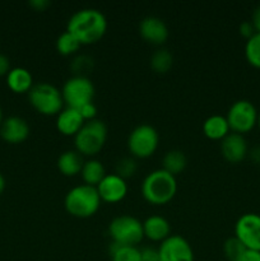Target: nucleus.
<instances>
[{
  "mask_svg": "<svg viewBox=\"0 0 260 261\" xmlns=\"http://www.w3.org/2000/svg\"><path fill=\"white\" fill-rule=\"evenodd\" d=\"M28 101L36 111L47 116L58 115L64 106L60 89L46 82L33 84L28 92Z\"/></svg>",
  "mask_w": 260,
  "mask_h": 261,
  "instance_id": "5",
  "label": "nucleus"
},
{
  "mask_svg": "<svg viewBox=\"0 0 260 261\" xmlns=\"http://www.w3.org/2000/svg\"><path fill=\"white\" fill-rule=\"evenodd\" d=\"M229 125L226 116L223 115H212L206 117L203 122V133L205 137L213 140H222L227 134H229Z\"/></svg>",
  "mask_w": 260,
  "mask_h": 261,
  "instance_id": "20",
  "label": "nucleus"
},
{
  "mask_svg": "<svg viewBox=\"0 0 260 261\" xmlns=\"http://www.w3.org/2000/svg\"><path fill=\"white\" fill-rule=\"evenodd\" d=\"M107 30L106 15L94 8L79 9L69 18L66 31L75 36L81 45L96 43L103 37Z\"/></svg>",
  "mask_w": 260,
  "mask_h": 261,
  "instance_id": "1",
  "label": "nucleus"
},
{
  "mask_svg": "<svg viewBox=\"0 0 260 261\" xmlns=\"http://www.w3.org/2000/svg\"><path fill=\"white\" fill-rule=\"evenodd\" d=\"M50 0H31L30 5L36 10H45L46 8L50 7Z\"/></svg>",
  "mask_w": 260,
  "mask_h": 261,
  "instance_id": "35",
  "label": "nucleus"
},
{
  "mask_svg": "<svg viewBox=\"0 0 260 261\" xmlns=\"http://www.w3.org/2000/svg\"><path fill=\"white\" fill-rule=\"evenodd\" d=\"M5 185H7V182H5V178H4V176H3L2 173H0V194H2L3 191H4V189H5Z\"/></svg>",
  "mask_w": 260,
  "mask_h": 261,
  "instance_id": "38",
  "label": "nucleus"
},
{
  "mask_svg": "<svg viewBox=\"0 0 260 261\" xmlns=\"http://www.w3.org/2000/svg\"><path fill=\"white\" fill-rule=\"evenodd\" d=\"M30 135V125L23 117L9 116L0 125V137L10 144H19Z\"/></svg>",
  "mask_w": 260,
  "mask_h": 261,
  "instance_id": "15",
  "label": "nucleus"
},
{
  "mask_svg": "<svg viewBox=\"0 0 260 261\" xmlns=\"http://www.w3.org/2000/svg\"><path fill=\"white\" fill-rule=\"evenodd\" d=\"M142 195L153 205H163L173 199L177 191L176 176L171 175L163 168L152 171L143 180L140 186Z\"/></svg>",
  "mask_w": 260,
  "mask_h": 261,
  "instance_id": "2",
  "label": "nucleus"
},
{
  "mask_svg": "<svg viewBox=\"0 0 260 261\" xmlns=\"http://www.w3.org/2000/svg\"><path fill=\"white\" fill-rule=\"evenodd\" d=\"M143 232L147 239L162 242L171 234V224L165 217L158 214L149 216L143 222Z\"/></svg>",
  "mask_w": 260,
  "mask_h": 261,
  "instance_id": "17",
  "label": "nucleus"
},
{
  "mask_svg": "<svg viewBox=\"0 0 260 261\" xmlns=\"http://www.w3.org/2000/svg\"><path fill=\"white\" fill-rule=\"evenodd\" d=\"M109 252L111 261H142V251L137 246L117 245L111 242Z\"/></svg>",
  "mask_w": 260,
  "mask_h": 261,
  "instance_id": "23",
  "label": "nucleus"
},
{
  "mask_svg": "<svg viewBox=\"0 0 260 261\" xmlns=\"http://www.w3.org/2000/svg\"><path fill=\"white\" fill-rule=\"evenodd\" d=\"M101 198L96 186L81 184L74 186L64 198V206L69 214L78 218L92 217L101 205Z\"/></svg>",
  "mask_w": 260,
  "mask_h": 261,
  "instance_id": "3",
  "label": "nucleus"
},
{
  "mask_svg": "<svg viewBox=\"0 0 260 261\" xmlns=\"http://www.w3.org/2000/svg\"><path fill=\"white\" fill-rule=\"evenodd\" d=\"M94 92L96 89L88 76L73 75L64 83L61 96L66 107L79 110L82 106L93 101Z\"/></svg>",
  "mask_w": 260,
  "mask_h": 261,
  "instance_id": "8",
  "label": "nucleus"
},
{
  "mask_svg": "<svg viewBox=\"0 0 260 261\" xmlns=\"http://www.w3.org/2000/svg\"><path fill=\"white\" fill-rule=\"evenodd\" d=\"M246 251V247L244 246L241 241L236 236L228 237L223 244L224 256L229 261H237L242 256V254Z\"/></svg>",
  "mask_w": 260,
  "mask_h": 261,
  "instance_id": "27",
  "label": "nucleus"
},
{
  "mask_svg": "<svg viewBox=\"0 0 260 261\" xmlns=\"http://www.w3.org/2000/svg\"><path fill=\"white\" fill-rule=\"evenodd\" d=\"M93 68V59L87 55H79L71 61L70 69L73 70L74 75L87 76L86 74Z\"/></svg>",
  "mask_w": 260,
  "mask_h": 261,
  "instance_id": "29",
  "label": "nucleus"
},
{
  "mask_svg": "<svg viewBox=\"0 0 260 261\" xmlns=\"http://www.w3.org/2000/svg\"><path fill=\"white\" fill-rule=\"evenodd\" d=\"M173 64V56L167 48H158L150 56V68L155 73L165 74L171 69Z\"/></svg>",
  "mask_w": 260,
  "mask_h": 261,
  "instance_id": "24",
  "label": "nucleus"
},
{
  "mask_svg": "<svg viewBox=\"0 0 260 261\" xmlns=\"http://www.w3.org/2000/svg\"><path fill=\"white\" fill-rule=\"evenodd\" d=\"M81 42L69 31H64L56 40V50L61 55H71L81 47Z\"/></svg>",
  "mask_w": 260,
  "mask_h": 261,
  "instance_id": "25",
  "label": "nucleus"
},
{
  "mask_svg": "<svg viewBox=\"0 0 260 261\" xmlns=\"http://www.w3.org/2000/svg\"><path fill=\"white\" fill-rule=\"evenodd\" d=\"M81 175L84 184L91 186H97L102 180H103V177L107 173L106 168H105L103 163H102L101 161L91 158V160L84 161Z\"/></svg>",
  "mask_w": 260,
  "mask_h": 261,
  "instance_id": "21",
  "label": "nucleus"
},
{
  "mask_svg": "<svg viewBox=\"0 0 260 261\" xmlns=\"http://www.w3.org/2000/svg\"><path fill=\"white\" fill-rule=\"evenodd\" d=\"M139 33L147 42L152 45H162L168 38V27L161 18L148 15L139 23Z\"/></svg>",
  "mask_w": 260,
  "mask_h": 261,
  "instance_id": "14",
  "label": "nucleus"
},
{
  "mask_svg": "<svg viewBox=\"0 0 260 261\" xmlns=\"http://www.w3.org/2000/svg\"><path fill=\"white\" fill-rule=\"evenodd\" d=\"M257 125H259L260 127V112H259V117H257Z\"/></svg>",
  "mask_w": 260,
  "mask_h": 261,
  "instance_id": "40",
  "label": "nucleus"
},
{
  "mask_svg": "<svg viewBox=\"0 0 260 261\" xmlns=\"http://www.w3.org/2000/svg\"><path fill=\"white\" fill-rule=\"evenodd\" d=\"M3 110H2V106H0V125H2V122H3Z\"/></svg>",
  "mask_w": 260,
  "mask_h": 261,
  "instance_id": "39",
  "label": "nucleus"
},
{
  "mask_svg": "<svg viewBox=\"0 0 260 261\" xmlns=\"http://www.w3.org/2000/svg\"><path fill=\"white\" fill-rule=\"evenodd\" d=\"M249 155L255 163L260 165V145H256L251 150H249Z\"/></svg>",
  "mask_w": 260,
  "mask_h": 261,
  "instance_id": "37",
  "label": "nucleus"
},
{
  "mask_svg": "<svg viewBox=\"0 0 260 261\" xmlns=\"http://www.w3.org/2000/svg\"><path fill=\"white\" fill-rule=\"evenodd\" d=\"M107 140V125L102 120L86 121L74 135V145L82 155H96L101 152Z\"/></svg>",
  "mask_w": 260,
  "mask_h": 261,
  "instance_id": "4",
  "label": "nucleus"
},
{
  "mask_svg": "<svg viewBox=\"0 0 260 261\" xmlns=\"http://www.w3.org/2000/svg\"><path fill=\"white\" fill-rule=\"evenodd\" d=\"M257 117L259 112L255 105L249 99H239L233 102L226 115L229 129L242 135L254 129L255 125L257 124Z\"/></svg>",
  "mask_w": 260,
  "mask_h": 261,
  "instance_id": "9",
  "label": "nucleus"
},
{
  "mask_svg": "<svg viewBox=\"0 0 260 261\" xmlns=\"http://www.w3.org/2000/svg\"><path fill=\"white\" fill-rule=\"evenodd\" d=\"M109 234L115 244L137 246L144 237L143 222L130 214H121L110 222Z\"/></svg>",
  "mask_w": 260,
  "mask_h": 261,
  "instance_id": "6",
  "label": "nucleus"
},
{
  "mask_svg": "<svg viewBox=\"0 0 260 261\" xmlns=\"http://www.w3.org/2000/svg\"><path fill=\"white\" fill-rule=\"evenodd\" d=\"M252 24H254L256 32H260V5L252 13Z\"/></svg>",
  "mask_w": 260,
  "mask_h": 261,
  "instance_id": "36",
  "label": "nucleus"
},
{
  "mask_svg": "<svg viewBox=\"0 0 260 261\" xmlns=\"http://www.w3.org/2000/svg\"><path fill=\"white\" fill-rule=\"evenodd\" d=\"M138 170V163L137 161L133 157H122L115 165V173L119 175L120 177L125 178L132 177Z\"/></svg>",
  "mask_w": 260,
  "mask_h": 261,
  "instance_id": "28",
  "label": "nucleus"
},
{
  "mask_svg": "<svg viewBox=\"0 0 260 261\" xmlns=\"http://www.w3.org/2000/svg\"><path fill=\"white\" fill-rule=\"evenodd\" d=\"M83 163V155L75 149L65 150L58 158L59 171L65 176H75L81 173Z\"/></svg>",
  "mask_w": 260,
  "mask_h": 261,
  "instance_id": "19",
  "label": "nucleus"
},
{
  "mask_svg": "<svg viewBox=\"0 0 260 261\" xmlns=\"http://www.w3.org/2000/svg\"><path fill=\"white\" fill-rule=\"evenodd\" d=\"M157 250L161 261H194L193 247L181 234H170Z\"/></svg>",
  "mask_w": 260,
  "mask_h": 261,
  "instance_id": "11",
  "label": "nucleus"
},
{
  "mask_svg": "<svg viewBox=\"0 0 260 261\" xmlns=\"http://www.w3.org/2000/svg\"><path fill=\"white\" fill-rule=\"evenodd\" d=\"M79 112H81L82 117L84 119V121H91V120L96 119L97 115V107L93 102H89V103L84 105L79 109Z\"/></svg>",
  "mask_w": 260,
  "mask_h": 261,
  "instance_id": "30",
  "label": "nucleus"
},
{
  "mask_svg": "<svg viewBox=\"0 0 260 261\" xmlns=\"http://www.w3.org/2000/svg\"><path fill=\"white\" fill-rule=\"evenodd\" d=\"M221 153L224 160L231 163H239L249 154V147L245 137L239 133H229L221 140Z\"/></svg>",
  "mask_w": 260,
  "mask_h": 261,
  "instance_id": "13",
  "label": "nucleus"
},
{
  "mask_svg": "<svg viewBox=\"0 0 260 261\" xmlns=\"http://www.w3.org/2000/svg\"><path fill=\"white\" fill-rule=\"evenodd\" d=\"M140 251H142V261H161L157 249L144 247Z\"/></svg>",
  "mask_w": 260,
  "mask_h": 261,
  "instance_id": "31",
  "label": "nucleus"
},
{
  "mask_svg": "<svg viewBox=\"0 0 260 261\" xmlns=\"http://www.w3.org/2000/svg\"><path fill=\"white\" fill-rule=\"evenodd\" d=\"M96 188L101 200L106 203H119L127 194L126 180L115 172L107 173Z\"/></svg>",
  "mask_w": 260,
  "mask_h": 261,
  "instance_id": "12",
  "label": "nucleus"
},
{
  "mask_svg": "<svg viewBox=\"0 0 260 261\" xmlns=\"http://www.w3.org/2000/svg\"><path fill=\"white\" fill-rule=\"evenodd\" d=\"M7 84L14 93H28L33 87V76L28 69L17 66L7 74Z\"/></svg>",
  "mask_w": 260,
  "mask_h": 261,
  "instance_id": "18",
  "label": "nucleus"
},
{
  "mask_svg": "<svg viewBox=\"0 0 260 261\" xmlns=\"http://www.w3.org/2000/svg\"><path fill=\"white\" fill-rule=\"evenodd\" d=\"M158 144H160V134L157 129L149 124L138 125L127 137V148L133 157H150L157 150Z\"/></svg>",
  "mask_w": 260,
  "mask_h": 261,
  "instance_id": "7",
  "label": "nucleus"
},
{
  "mask_svg": "<svg viewBox=\"0 0 260 261\" xmlns=\"http://www.w3.org/2000/svg\"><path fill=\"white\" fill-rule=\"evenodd\" d=\"M245 56L252 66L260 68V32H255L251 37L247 38Z\"/></svg>",
  "mask_w": 260,
  "mask_h": 261,
  "instance_id": "26",
  "label": "nucleus"
},
{
  "mask_svg": "<svg viewBox=\"0 0 260 261\" xmlns=\"http://www.w3.org/2000/svg\"><path fill=\"white\" fill-rule=\"evenodd\" d=\"M235 236L246 249L260 251V214H242L235 224Z\"/></svg>",
  "mask_w": 260,
  "mask_h": 261,
  "instance_id": "10",
  "label": "nucleus"
},
{
  "mask_svg": "<svg viewBox=\"0 0 260 261\" xmlns=\"http://www.w3.org/2000/svg\"><path fill=\"white\" fill-rule=\"evenodd\" d=\"M188 165L185 153L180 149H171L166 152L162 160V168L171 175L176 176L183 172Z\"/></svg>",
  "mask_w": 260,
  "mask_h": 261,
  "instance_id": "22",
  "label": "nucleus"
},
{
  "mask_svg": "<svg viewBox=\"0 0 260 261\" xmlns=\"http://www.w3.org/2000/svg\"><path fill=\"white\" fill-rule=\"evenodd\" d=\"M10 60L4 54H0V76L7 75L10 71Z\"/></svg>",
  "mask_w": 260,
  "mask_h": 261,
  "instance_id": "34",
  "label": "nucleus"
},
{
  "mask_svg": "<svg viewBox=\"0 0 260 261\" xmlns=\"http://www.w3.org/2000/svg\"><path fill=\"white\" fill-rule=\"evenodd\" d=\"M84 119L76 109L65 107L61 110L56 117V127L64 135H75L83 126Z\"/></svg>",
  "mask_w": 260,
  "mask_h": 261,
  "instance_id": "16",
  "label": "nucleus"
},
{
  "mask_svg": "<svg viewBox=\"0 0 260 261\" xmlns=\"http://www.w3.org/2000/svg\"><path fill=\"white\" fill-rule=\"evenodd\" d=\"M239 31H240V33H241V35L246 38H250L255 32H256V30H255L252 22H249V20H245V22H242L241 24H240Z\"/></svg>",
  "mask_w": 260,
  "mask_h": 261,
  "instance_id": "32",
  "label": "nucleus"
},
{
  "mask_svg": "<svg viewBox=\"0 0 260 261\" xmlns=\"http://www.w3.org/2000/svg\"><path fill=\"white\" fill-rule=\"evenodd\" d=\"M237 261H260V251L246 249V251L242 254V256Z\"/></svg>",
  "mask_w": 260,
  "mask_h": 261,
  "instance_id": "33",
  "label": "nucleus"
}]
</instances>
